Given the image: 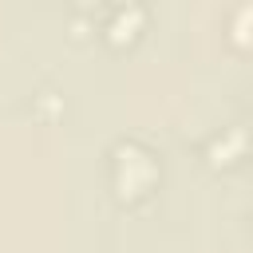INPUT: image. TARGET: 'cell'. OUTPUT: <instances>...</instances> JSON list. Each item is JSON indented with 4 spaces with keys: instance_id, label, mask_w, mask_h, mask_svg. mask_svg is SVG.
I'll list each match as a JSON object with an SVG mask.
<instances>
[{
    "instance_id": "1",
    "label": "cell",
    "mask_w": 253,
    "mask_h": 253,
    "mask_svg": "<svg viewBox=\"0 0 253 253\" xmlns=\"http://www.w3.org/2000/svg\"><path fill=\"white\" fill-rule=\"evenodd\" d=\"M158 182V162L150 150H142L138 142H123L115 150V190L123 202L146 198Z\"/></svg>"
},
{
    "instance_id": "2",
    "label": "cell",
    "mask_w": 253,
    "mask_h": 253,
    "mask_svg": "<svg viewBox=\"0 0 253 253\" xmlns=\"http://www.w3.org/2000/svg\"><path fill=\"white\" fill-rule=\"evenodd\" d=\"M142 8L138 4H126L111 24H107V36H111V43H126V40H134L138 36V28H142Z\"/></svg>"
}]
</instances>
